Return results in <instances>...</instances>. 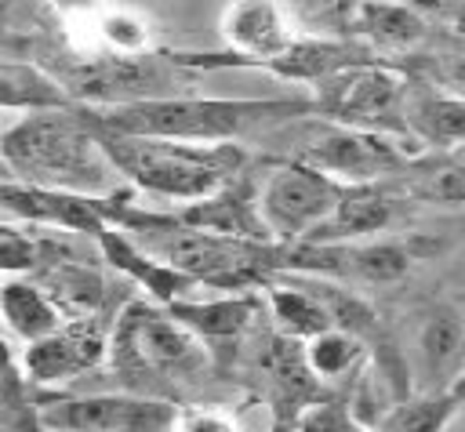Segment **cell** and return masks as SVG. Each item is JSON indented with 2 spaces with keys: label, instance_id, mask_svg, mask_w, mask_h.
I'll list each match as a JSON object with an SVG mask.
<instances>
[{
  "label": "cell",
  "instance_id": "obj_4",
  "mask_svg": "<svg viewBox=\"0 0 465 432\" xmlns=\"http://www.w3.org/2000/svg\"><path fill=\"white\" fill-rule=\"evenodd\" d=\"M98 134L124 182L163 203H193L214 196L218 189L236 182L251 163L243 142H178L149 134H116L102 127Z\"/></svg>",
  "mask_w": 465,
  "mask_h": 432
},
{
  "label": "cell",
  "instance_id": "obj_24",
  "mask_svg": "<svg viewBox=\"0 0 465 432\" xmlns=\"http://www.w3.org/2000/svg\"><path fill=\"white\" fill-rule=\"evenodd\" d=\"M396 192L418 203L436 207H465V156L450 152L443 160H414L403 174H396Z\"/></svg>",
  "mask_w": 465,
  "mask_h": 432
},
{
  "label": "cell",
  "instance_id": "obj_19",
  "mask_svg": "<svg viewBox=\"0 0 465 432\" xmlns=\"http://www.w3.org/2000/svg\"><path fill=\"white\" fill-rule=\"evenodd\" d=\"M392 189L381 182H352L341 189L331 218L305 243H356L392 225Z\"/></svg>",
  "mask_w": 465,
  "mask_h": 432
},
{
  "label": "cell",
  "instance_id": "obj_6",
  "mask_svg": "<svg viewBox=\"0 0 465 432\" xmlns=\"http://www.w3.org/2000/svg\"><path fill=\"white\" fill-rule=\"evenodd\" d=\"M407 91H411V73H400L396 65H381L378 58H371V62H360V65H349L327 76L309 94H312L316 116L363 127V131H385V134L411 138L407 120H403Z\"/></svg>",
  "mask_w": 465,
  "mask_h": 432
},
{
  "label": "cell",
  "instance_id": "obj_2",
  "mask_svg": "<svg viewBox=\"0 0 465 432\" xmlns=\"http://www.w3.org/2000/svg\"><path fill=\"white\" fill-rule=\"evenodd\" d=\"M84 113L116 134H149L178 142H243L258 138L294 116L316 113L312 94L291 98H207V94H163L124 105H84Z\"/></svg>",
  "mask_w": 465,
  "mask_h": 432
},
{
  "label": "cell",
  "instance_id": "obj_3",
  "mask_svg": "<svg viewBox=\"0 0 465 432\" xmlns=\"http://www.w3.org/2000/svg\"><path fill=\"white\" fill-rule=\"evenodd\" d=\"M214 352L167 305L127 298L109 334V370L127 392L174 399L211 378Z\"/></svg>",
  "mask_w": 465,
  "mask_h": 432
},
{
  "label": "cell",
  "instance_id": "obj_13",
  "mask_svg": "<svg viewBox=\"0 0 465 432\" xmlns=\"http://www.w3.org/2000/svg\"><path fill=\"white\" fill-rule=\"evenodd\" d=\"M287 269L327 276L338 283H396L411 269V250L392 240H356V243H294Z\"/></svg>",
  "mask_w": 465,
  "mask_h": 432
},
{
  "label": "cell",
  "instance_id": "obj_15",
  "mask_svg": "<svg viewBox=\"0 0 465 432\" xmlns=\"http://www.w3.org/2000/svg\"><path fill=\"white\" fill-rule=\"evenodd\" d=\"M98 250H102V261H109L127 283H134L138 290H145V298L160 301V305H171L178 298H189L200 290V283L185 272H178L174 265H167L163 258L149 254L127 229L120 225H109L105 232H98Z\"/></svg>",
  "mask_w": 465,
  "mask_h": 432
},
{
  "label": "cell",
  "instance_id": "obj_23",
  "mask_svg": "<svg viewBox=\"0 0 465 432\" xmlns=\"http://www.w3.org/2000/svg\"><path fill=\"white\" fill-rule=\"evenodd\" d=\"M352 29L356 36L367 40L371 51H385V54L414 51L429 33L425 18L414 7L396 0H363L352 11Z\"/></svg>",
  "mask_w": 465,
  "mask_h": 432
},
{
  "label": "cell",
  "instance_id": "obj_20",
  "mask_svg": "<svg viewBox=\"0 0 465 432\" xmlns=\"http://www.w3.org/2000/svg\"><path fill=\"white\" fill-rule=\"evenodd\" d=\"M374 51L356 44V40H334V36H302L294 47H287L280 58L265 62L262 69L280 76V80H294V83H323L327 76L349 69V65H360V62H371Z\"/></svg>",
  "mask_w": 465,
  "mask_h": 432
},
{
  "label": "cell",
  "instance_id": "obj_30",
  "mask_svg": "<svg viewBox=\"0 0 465 432\" xmlns=\"http://www.w3.org/2000/svg\"><path fill=\"white\" fill-rule=\"evenodd\" d=\"M421 76L432 80V83H440L443 91L465 98V54H436L432 62H425Z\"/></svg>",
  "mask_w": 465,
  "mask_h": 432
},
{
  "label": "cell",
  "instance_id": "obj_16",
  "mask_svg": "<svg viewBox=\"0 0 465 432\" xmlns=\"http://www.w3.org/2000/svg\"><path fill=\"white\" fill-rule=\"evenodd\" d=\"M262 298H265V316L272 319V330H280L294 341H309L320 330L334 327V316H331L323 294L316 290V283L305 272L283 269V272L269 276L262 283Z\"/></svg>",
  "mask_w": 465,
  "mask_h": 432
},
{
  "label": "cell",
  "instance_id": "obj_17",
  "mask_svg": "<svg viewBox=\"0 0 465 432\" xmlns=\"http://www.w3.org/2000/svg\"><path fill=\"white\" fill-rule=\"evenodd\" d=\"M403 120H407L411 138L421 142L425 149L458 152L465 145V98L443 91L440 83H432L418 73H411Z\"/></svg>",
  "mask_w": 465,
  "mask_h": 432
},
{
  "label": "cell",
  "instance_id": "obj_35",
  "mask_svg": "<svg viewBox=\"0 0 465 432\" xmlns=\"http://www.w3.org/2000/svg\"><path fill=\"white\" fill-rule=\"evenodd\" d=\"M461 36H465V25H461Z\"/></svg>",
  "mask_w": 465,
  "mask_h": 432
},
{
  "label": "cell",
  "instance_id": "obj_33",
  "mask_svg": "<svg viewBox=\"0 0 465 432\" xmlns=\"http://www.w3.org/2000/svg\"><path fill=\"white\" fill-rule=\"evenodd\" d=\"M458 156H465V145H461V149H458Z\"/></svg>",
  "mask_w": 465,
  "mask_h": 432
},
{
  "label": "cell",
  "instance_id": "obj_22",
  "mask_svg": "<svg viewBox=\"0 0 465 432\" xmlns=\"http://www.w3.org/2000/svg\"><path fill=\"white\" fill-rule=\"evenodd\" d=\"M0 309H4L7 334L18 338L22 345H33V341L47 338L51 330H58L69 319L62 312V305L47 294V287L40 280H33V276H4Z\"/></svg>",
  "mask_w": 465,
  "mask_h": 432
},
{
  "label": "cell",
  "instance_id": "obj_8",
  "mask_svg": "<svg viewBox=\"0 0 465 432\" xmlns=\"http://www.w3.org/2000/svg\"><path fill=\"white\" fill-rule=\"evenodd\" d=\"M222 36L229 54H174L189 69H222V65H254L280 58L305 33L287 0H232L222 15Z\"/></svg>",
  "mask_w": 465,
  "mask_h": 432
},
{
  "label": "cell",
  "instance_id": "obj_14",
  "mask_svg": "<svg viewBox=\"0 0 465 432\" xmlns=\"http://www.w3.org/2000/svg\"><path fill=\"white\" fill-rule=\"evenodd\" d=\"M193 334H200L211 352H222L225 345H243L247 334L258 327L262 312H265V298L262 287L258 290H218L211 298L189 294L167 305Z\"/></svg>",
  "mask_w": 465,
  "mask_h": 432
},
{
  "label": "cell",
  "instance_id": "obj_1",
  "mask_svg": "<svg viewBox=\"0 0 465 432\" xmlns=\"http://www.w3.org/2000/svg\"><path fill=\"white\" fill-rule=\"evenodd\" d=\"M0 156L4 178L25 185L65 189L84 196H113L127 185L84 105L22 113L4 127Z\"/></svg>",
  "mask_w": 465,
  "mask_h": 432
},
{
  "label": "cell",
  "instance_id": "obj_32",
  "mask_svg": "<svg viewBox=\"0 0 465 432\" xmlns=\"http://www.w3.org/2000/svg\"><path fill=\"white\" fill-rule=\"evenodd\" d=\"M272 432H294V425H287V421H276V425H272Z\"/></svg>",
  "mask_w": 465,
  "mask_h": 432
},
{
  "label": "cell",
  "instance_id": "obj_21",
  "mask_svg": "<svg viewBox=\"0 0 465 432\" xmlns=\"http://www.w3.org/2000/svg\"><path fill=\"white\" fill-rule=\"evenodd\" d=\"M0 105L7 116H15V113H44V109H76L80 102L47 65L7 54L0 62Z\"/></svg>",
  "mask_w": 465,
  "mask_h": 432
},
{
  "label": "cell",
  "instance_id": "obj_12",
  "mask_svg": "<svg viewBox=\"0 0 465 432\" xmlns=\"http://www.w3.org/2000/svg\"><path fill=\"white\" fill-rule=\"evenodd\" d=\"M403 370L414 374V392H458L465 381V312L450 301H436L418 312L411 334V356Z\"/></svg>",
  "mask_w": 465,
  "mask_h": 432
},
{
  "label": "cell",
  "instance_id": "obj_29",
  "mask_svg": "<svg viewBox=\"0 0 465 432\" xmlns=\"http://www.w3.org/2000/svg\"><path fill=\"white\" fill-rule=\"evenodd\" d=\"M171 432H240V417L222 403H185L174 410Z\"/></svg>",
  "mask_w": 465,
  "mask_h": 432
},
{
  "label": "cell",
  "instance_id": "obj_31",
  "mask_svg": "<svg viewBox=\"0 0 465 432\" xmlns=\"http://www.w3.org/2000/svg\"><path fill=\"white\" fill-rule=\"evenodd\" d=\"M58 18H73V15H94L102 4L98 0H51Z\"/></svg>",
  "mask_w": 465,
  "mask_h": 432
},
{
  "label": "cell",
  "instance_id": "obj_28",
  "mask_svg": "<svg viewBox=\"0 0 465 432\" xmlns=\"http://www.w3.org/2000/svg\"><path fill=\"white\" fill-rule=\"evenodd\" d=\"M294 432H374L349 403L341 399H316L294 417Z\"/></svg>",
  "mask_w": 465,
  "mask_h": 432
},
{
  "label": "cell",
  "instance_id": "obj_25",
  "mask_svg": "<svg viewBox=\"0 0 465 432\" xmlns=\"http://www.w3.org/2000/svg\"><path fill=\"white\" fill-rule=\"evenodd\" d=\"M305 345V359L312 367V374L323 385H338L349 381L352 374H360L371 359V341L349 327H327L316 338L302 341Z\"/></svg>",
  "mask_w": 465,
  "mask_h": 432
},
{
  "label": "cell",
  "instance_id": "obj_18",
  "mask_svg": "<svg viewBox=\"0 0 465 432\" xmlns=\"http://www.w3.org/2000/svg\"><path fill=\"white\" fill-rule=\"evenodd\" d=\"M178 218L185 225H200V229H214V232H229V236H243V240H265L276 243L262 221L258 211V182L251 178V171H243L236 182H229L225 189H218L214 196L193 200L178 207Z\"/></svg>",
  "mask_w": 465,
  "mask_h": 432
},
{
  "label": "cell",
  "instance_id": "obj_26",
  "mask_svg": "<svg viewBox=\"0 0 465 432\" xmlns=\"http://www.w3.org/2000/svg\"><path fill=\"white\" fill-rule=\"evenodd\" d=\"M461 403V392H407L381 414L374 432H447Z\"/></svg>",
  "mask_w": 465,
  "mask_h": 432
},
{
  "label": "cell",
  "instance_id": "obj_11",
  "mask_svg": "<svg viewBox=\"0 0 465 432\" xmlns=\"http://www.w3.org/2000/svg\"><path fill=\"white\" fill-rule=\"evenodd\" d=\"M116 312L69 316L47 338L22 345L18 363H22L25 378L36 388H58V385H69V381L91 374L102 359H109V334H113Z\"/></svg>",
  "mask_w": 465,
  "mask_h": 432
},
{
  "label": "cell",
  "instance_id": "obj_5",
  "mask_svg": "<svg viewBox=\"0 0 465 432\" xmlns=\"http://www.w3.org/2000/svg\"><path fill=\"white\" fill-rule=\"evenodd\" d=\"M258 142L269 145L276 152V160H302L309 167L327 171L331 178H338L345 185L403 174L414 160L425 156V145H418L414 138L334 123L316 113L294 116V120L258 134Z\"/></svg>",
  "mask_w": 465,
  "mask_h": 432
},
{
  "label": "cell",
  "instance_id": "obj_7",
  "mask_svg": "<svg viewBox=\"0 0 465 432\" xmlns=\"http://www.w3.org/2000/svg\"><path fill=\"white\" fill-rule=\"evenodd\" d=\"M345 182L302 160H276L258 178V211L276 243H305L341 200Z\"/></svg>",
  "mask_w": 465,
  "mask_h": 432
},
{
  "label": "cell",
  "instance_id": "obj_36",
  "mask_svg": "<svg viewBox=\"0 0 465 432\" xmlns=\"http://www.w3.org/2000/svg\"><path fill=\"white\" fill-rule=\"evenodd\" d=\"M7 4H11V0H7Z\"/></svg>",
  "mask_w": 465,
  "mask_h": 432
},
{
  "label": "cell",
  "instance_id": "obj_10",
  "mask_svg": "<svg viewBox=\"0 0 465 432\" xmlns=\"http://www.w3.org/2000/svg\"><path fill=\"white\" fill-rule=\"evenodd\" d=\"M178 403L142 392L40 396V414L51 432H171Z\"/></svg>",
  "mask_w": 465,
  "mask_h": 432
},
{
  "label": "cell",
  "instance_id": "obj_9",
  "mask_svg": "<svg viewBox=\"0 0 465 432\" xmlns=\"http://www.w3.org/2000/svg\"><path fill=\"white\" fill-rule=\"evenodd\" d=\"M131 189L124 185L113 196H84V192H65V189H44V185H25L15 178L0 182V207L7 221H25V225H47V229H65L76 236L98 240L109 225H124Z\"/></svg>",
  "mask_w": 465,
  "mask_h": 432
},
{
  "label": "cell",
  "instance_id": "obj_27",
  "mask_svg": "<svg viewBox=\"0 0 465 432\" xmlns=\"http://www.w3.org/2000/svg\"><path fill=\"white\" fill-rule=\"evenodd\" d=\"M0 432H51L40 414L36 385L25 378L18 352H7L4 392H0Z\"/></svg>",
  "mask_w": 465,
  "mask_h": 432
},
{
  "label": "cell",
  "instance_id": "obj_34",
  "mask_svg": "<svg viewBox=\"0 0 465 432\" xmlns=\"http://www.w3.org/2000/svg\"><path fill=\"white\" fill-rule=\"evenodd\" d=\"M458 392H461V396H465V381H461V388H458Z\"/></svg>",
  "mask_w": 465,
  "mask_h": 432
}]
</instances>
